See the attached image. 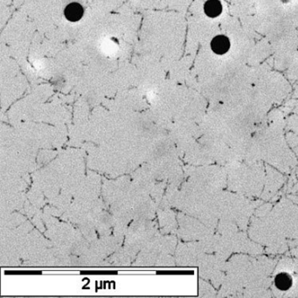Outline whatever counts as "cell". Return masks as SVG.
Returning <instances> with one entry per match:
<instances>
[{
	"label": "cell",
	"instance_id": "6da1fadb",
	"mask_svg": "<svg viewBox=\"0 0 298 298\" xmlns=\"http://www.w3.org/2000/svg\"><path fill=\"white\" fill-rule=\"evenodd\" d=\"M84 14V10L81 4L77 2L70 3L66 6L64 16L70 22H77L82 19Z\"/></svg>",
	"mask_w": 298,
	"mask_h": 298
},
{
	"label": "cell",
	"instance_id": "7a4b0ae2",
	"mask_svg": "<svg viewBox=\"0 0 298 298\" xmlns=\"http://www.w3.org/2000/svg\"><path fill=\"white\" fill-rule=\"evenodd\" d=\"M212 52L219 55H222L229 52L230 48V41L225 35H217L211 41Z\"/></svg>",
	"mask_w": 298,
	"mask_h": 298
},
{
	"label": "cell",
	"instance_id": "3957f363",
	"mask_svg": "<svg viewBox=\"0 0 298 298\" xmlns=\"http://www.w3.org/2000/svg\"><path fill=\"white\" fill-rule=\"evenodd\" d=\"M293 284L291 275L288 273H280L275 278V285L280 291H288Z\"/></svg>",
	"mask_w": 298,
	"mask_h": 298
},
{
	"label": "cell",
	"instance_id": "277c9868",
	"mask_svg": "<svg viewBox=\"0 0 298 298\" xmlns=\"http://www.w3.org/2000/svg\"><path fill=\"white\" fill-rule=\"evenodd\" d=\"M205 13L210 18H216L221 15L222 4L219 0H208L204 5Z\"/></svg>",
	"mask_w": 298,
	"mask_h": 298
}]
</instances>
